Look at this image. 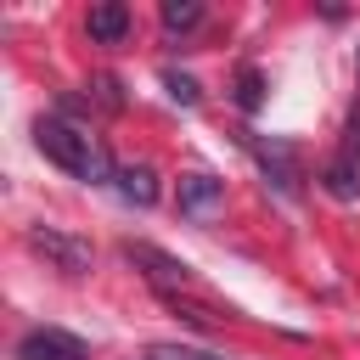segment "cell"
<instances>
[{
	"mask_svg": "<svg viewBox=\"0 0 360 360\" xmlns=\"http://www.w3.org/2000/svg\"><path fill=\"white\" fill-rule=\"evenodd\" d=\"M34 146H39L56 169H68L73 180H84V186H107V180H118V169H112V158H107L101 135H90L84 124L39 118V124H34Z\"/></svg>",
	"mask_w": 360,
	"mask_h": 360,
	"instance_id": "1",
	"label": "cell"
},
{
	"mask_svg": "<svg viewBox=\"0 0 360 360\" xmlns=\"http://www.w3.org/2000/svg\"><path fill=\"white\" fill-rule=\"evenodd\" d=\"M124 253H129V264H141V276L174 304V298H197V276H191V264L186 259H174V253H163V248H152V242H124Z\"/></svg>",
	"mask_w": 360,
	"mask_h": 360,
	"instance_id": "2",
	"label": "cell"
},
{
	"mask_svg": "<svg viewBox=\"0 0 360 360\" xmlns=\"http://www.w3.org/2000/svg\"><path fill=\"white\" fill-rule=\"evenodd\" d=\"M28 248L45 253V259H51L56 270H68V276H84L90 259H96L90 242H79V236H68V231H51V225H34V231H28Z\"/></svg>",
	"mask_w": 360,
	"mask_h": 360,
	"instance_id": "3",
	"label": "cell"
},
{
	"mask_svg": "<svg viewBox=\"0 0 360 360\" xmlns=\"http://www.w3.org/2000/svg\"><path fill=\"white\" fill-rule=\"evenodd\" d=\"M17 360H90V349L73 332H62V326H34L17 343Z\"/></svg>",
	"mask_w": 360,
	"mask_h": 360,
	"instance_id": "4",
	"label": "cell"
},
{
	"mask_svg": "<svg viewBox=\"0 0 360 360\" xmlns=\"http://www.w3.org/2000/svg\"><path fill=\"white\" fill-rule=\"evenodd\" d=\"M225 202V180L197 169V174H180V214L186 219H214V208Z\"/></svg>",
	"mask_w": 360,
	"mask_h": 360,
	"instance_id": "5",
	"label": "cell"
},
{
	"mask_svg": "<svg viewBox=\"0 0 360 360\" xmlns=\"http://www.w3.org/2000/svg\"><path fill=\"white\" fill-rule=\"evenodd\" d=\"M129 6L124 0H101V6H90V17H84V34L96 39V45H124L129 39Z\"/></svg>",
	"mask_w": 360,
	"mask_h": 360,
	"instance_id": "6",
	"label": "cell"
},
{
	"mask_svg": "<svg viewBox=\"0 0 360 360\" xmlns=\"http://www.w3.org/2000/svg\"><path fill=\"white\" fill-rule=\"evenodd\" d=\"M253 158L264 163V174H276L281 191H298V158H292V146H281V141H253Z\"/></svg>",
	"mask_w": 360,
	"mask_h": 360,
	"instance_id": "7",
	"label": "cell"
},
{
	"mask_svg": "<svg viewBox=\"0 0 360 360\" xmlns=\"http://www.w3.org/2000/svg\"><path fill=\"white\" fill-rule=\"evenodd\" d=\"M112 186H118V197L135 202V208H152V202H158V174H152L146 163H124Z\"/></svg>",
	"mask_w": 360,
	"mask_h": 360,
	"instance_id": "8",
	"label": "cell"
},
{
	"mask_svg": "<svg viewBox=\"0 0 360 360\" xmlns=\"http://www.w3.org/2000/svg\"><path fill=\"white\" fill-rule=\"evenodd\" d=\"M158 17H163V28H169V34H191V28L202 22V6H197V0H163V11H158Z\"/></svg>",
	"mask_w": 360,
	"mask_h": 360,
	"instance_id": "9",
	"label": "cell"
},
{
	"mask_svg": "<svg viewBox=\"0 0 360 360\" xmlns=\"http://www.w3.org/2000/svg\"><path fill=\"white\" fill-rule=\"evenodd\" d=\"M236 107L242 112H259L264 107V73L259 68H236Z\"/></svg>",
	"mask_w": 360,
	"mask_h": 360,
	"instance_id": "10",
	"label": "cell"
},
{
	"mask_svg": "<svg viewBox=\"0 0 360 360\" xmlns=\"http://www.w3.org/2000/svg\"><path fill=\"white\" fill-rule=\"evenodd\" d=\"M321 180H326V191H332V197H343V202H349V197H360V180H354V163H349V158L326 163V174H321Z\"/></svg>",
	"mask_w": 360,
	"mask_h": 360,
	"instance_id": "11",
	"label": "cell"
},
{
	"mask_svg": "<svg viewBox=\"0 0 360 360\" xmlns=\"http://www.w3.org/2000/svg\"><path fill=\"white\" fill-rule=\"evenodd\" d=\"M163 90H169V101H180V107H197V101H202V84H197L191 73H174V68H163Z\"/></svg>",
	"mask_w": 360,
	"mask_h": 360,
	"instance_id": "12",
	"label": "cell"
},
{
	"mask_svg": "<svg viewBox=\"0 0 360 360\" xmlns=\"http://www.w3.org/2000/svg\"><path fill=\"white\" fill-rule=\"evenodd\" d=\"M146 360H219V354H208V349H186V343H152Z\"/></svg>",
	"mask_w": 360,
	"mask_h": 360,
	"instance_id": "13",
	"label": "cell"
},
{
	"mask_svg": "<svg viewBox=\"0 0 360 360\" xmlns=\"http://www.w3.org/2000/svg\"><path fill=\"white\" fill-rule=\"evenodd\" d=\"M343 158H349V163H360V101H354V112H349V135H343Z\"/></svg>",
	"mask_w": 360,
	"mask_h": 360,
	"instance_id": "14",
	"label": "cell"
},
{
	"mask_svg": "<svg viewBox=\"0 0 360 360\" xmlns=\"http://www.w3.org/2000/svg\"><path fill=\"white\" fill-rule=\"evenodd\" d=\"M96 96H101V107H124V96H118V79H112V73H101V79H96Z\"/></svg>",
	"mask_w": 360,
	"mask_h": 360,
	"instance_id": "15",
	"label": "cell"
}]
</instances>
